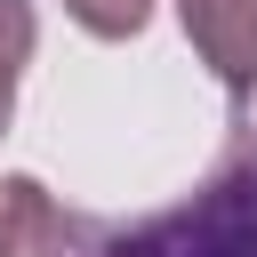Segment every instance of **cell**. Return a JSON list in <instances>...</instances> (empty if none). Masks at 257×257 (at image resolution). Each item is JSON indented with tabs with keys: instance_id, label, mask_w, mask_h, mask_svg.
Wrapping results in <instances>:
<instances>
[{
	"instance_id": "obj_1",
	"label": "cell",
	"mask_w": 257,
	"mask_h": 257,
	"mask_svg": "<svg viewBox=\"0 0 257 257\" xmlns=\"http://www.w3.org/2000/svg\"><path fill=\"white\" fill-rule=\"evenodd\" d=\"M80 257H257V161L233 153L209 185L137 225H104Z\"/></svg>"
},
{
	"instance_id": "obj_2",
	"label": "cell",
	"mask_w": 257,
	"mask_h": 257,
	"mask_svg": "<svg viewBox=\"0 0 257 257\" xmlns=\"http://www.w3.org/2000/svg\"><path fill=\"white\" fill-rule=\"evenodd\" d=\"M177 16H185V40L201 48V64L233 96H249L257 88V0H177Z\"/></svg>"
},
{
	"instance_id": "obj_3",
	"label": "cell",
	"mask_w": 257,
	"mask_h": 257,
	"mask_svg": "<svg viewBox=\"0 0 257 257\" xmlns=\"http://www.w3.org/2000/svg\"><path fill=\"white\" fill-rule=\"evenodd\" d=\"M0 257H80V225L40 177H0Z\"/></svg>"
},
{
	"instance_id": "obj_4",
	"label": "cell",
	"mask_w": 257,
	"mask_h": 257,
	"mask_svg": "<svg viewBox=\"0 0 257 257\" xmlns=\"http://www.w3.org/2000/svg\"><path fill=\"white\" fill-rule=\"evenodd\" d=\"M64 16L80 32H96V40H137L153 24V0H64Z\"/></svg>"
},
{
	"instance_id": "obj_5",
	"label": "cell",
	"mask_w": 257,
	"mask_h": 257,
	"mask_svg": "<svg viewBox=\"0 0 257 257\" xmlns=\"http://www.w3.org/2000/svg\"><path fill=\"white\" fill-rule=\"evenodd\" d=\"M32 48H40V16H32V0H0V64L24 72Z\"/></svg>"
},
{
	"instance_id": "obj_6",
	"label": "cell",
	"mask_w": 257,
	"mask_h": 257,
	"mask_svg": "<svg viewBox=\"0 0 257 257\" xmlns=\"http://www.w3.org/2000/svg\"><path fill=\"white\" fill-rule=\"evenodd\" d=\"M233 128H241V161H257V88L241 96V112H233Z\"/></svg>"
},
{
	"instance_id": "obj_7",
	"label": "cell",
	"mask_w": 257,
	"mask_h": 257,
	"mask_svg": "<svg viewBox=\"0 0 257 257\" xmlns=\"http://www.w3.org/2000/svg\"><path fill=\"white\" fill-rule=\"evenodd\" d=\"M8 120H16V72L0 64V128H8Z\"/></svg>"
}]
</instances>
